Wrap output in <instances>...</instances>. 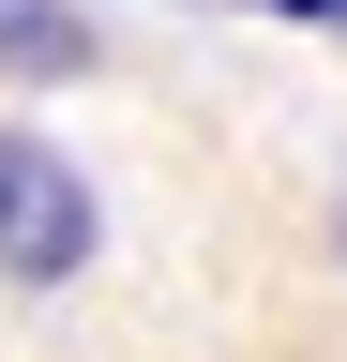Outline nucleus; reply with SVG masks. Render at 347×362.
I'll use <instances>...</instances> for the list:
<instances>
[{"label": "nucleus", "mask_w": 347, "mask_h": 362, "mask_svg": "<svg viewBox=\"0 0 347 362\" xmlns=\"http://www.w3.org/2000/svg\"><path fill=\"white\" fill-rule=\"evenodd\" d=\"M332 257H347V197H332Z\"/></svg>", "instance_id": "obj_3"}, {"label": "nucleus", "mask_w": 347, "mask_h": 362, "mask_svg": "<svg viewBox=\"0 0 347 362\" xmlns=\"http://www.w3.org/2000/svg\"><path fill=\"white\" fill-rule=\"evenodd\" d=\"M0 76H91V16L76 0H0Z\"/></svg>", "instance_id": "obj_2"}, {"label": "nucleus", "mask_w": 347, "mask_h": 362, "mask_svg": "<svg viewBox=\"0 0 347 362\" xmlns=\"http://www.w3.org/2000/svg\"><path fill=\"white\" fill-rule=\"evenodd\" d=\"M91 257H106V211L76 181V151L30 136V121H0V287H76Z\"/></svg>", "instance_id": "obj_1"}]
</instances>
